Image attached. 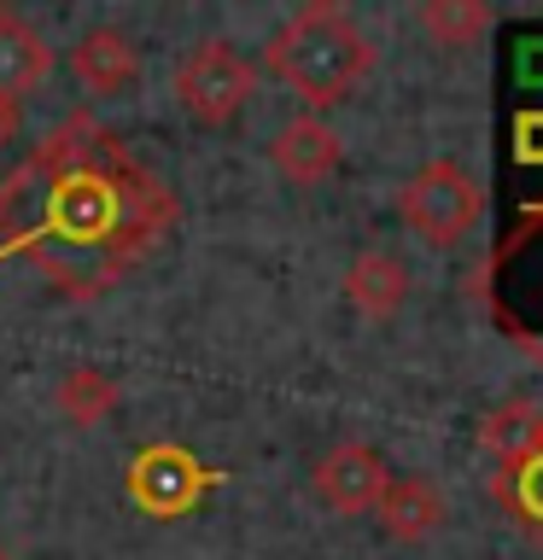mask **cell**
<instances>
[{"mask_svg":"<svg viewBox=\"0 0 543 560\" xmlns=\"http://www.w3.org/2000/svg\"><path fill=\"white\" fill-rule=\"evenodd\" d=\"M263 65L280 88L304 100L310 117H322L368 77L374 47H368L357 12H345L339 0H310L287 24H275V35L263 42Z\"/></svg>","mask_w":543,"mask_h":560,"instance_id":"obj_1","label":"cell"},{"mask_svg":"<svg viewBox=\"0 0 543 560\" xmlns=\"http://www.w3.org/2000/svg\"><path fill=\"white\" fill-rule=\"evenodd\" d=\"M485 217V187L462 158H427L409 182L397 187V222L409 228L420 245L450 252L462 245Z\"/></svg>","mask_w":543,"mask_h":560,"instance_id":"obj_2","label":"cell"},{"mask_svg":"<svg viewBox=\"0 0 543 560\" xmlns=\"http://www.w3.org/2000/svg\"><path fill=\"white\" fill-rule=\"evenodd\" d=\"M170 94H175L187 122H199V129H228L257 94V65L245 59L228 35H205V42H193L182 59H175Z\"/></svg>","mask_w":543,"mask_h":560,"instance_id":"obj_3","label":"cell"},{"mask_svg":"<svg viewBox=\"0 0 543 560\" xmlns=\"http://www.w3.org/2000/svg\"><path fill=\"white\" fill-rule=\"evenodd\" d=\"M385 485H392V462L374 444H362V438L327 444L310 467V490L327 514H368L385 497Z\"/></svg>","mask_w":543,"mask_h":560,"instance_id":"obj_4","label":"cell"},{"mask_svg":"<svg viewBox=\"0 0 543 560\" xmlns=\"http://www.w3.org/2000/svg\"><path fill=\"white\" fill-rule=\"evenodd\" d=\"M70 77L82 82V94L94 100H123L140 82V47L129 30L117 24H88L70 42Z\"/></svg>","mask_w":543,"mask_h":560,"instance_id":"obj_5","label":"cell"},{"mask_svg":"<svg viewBox=\"0 0 543 560\" xmlns=\"http://www.w3.org/2000/svg\"><path fill=\"white\" fill-rule=\"evenodd\" d=\"M210 485V472L193 462L187 450H140L135 455V467H129V497L147 508V514L158 520H175V514H187L193 502H199V490Z\"/></svg>","mask_w":543,"mask_h":560,"instance_id":"obj_6","label":"cell"},{"mask_svg":"<svg viewBox=\"0 0 543 560\" xmlns=\"http://www.w3.org/2000/svg\"><path fill=\"white\" fill-rule=\"evenodd\" d=\"M415 292V269L409 257L392 252V245H362L345 269V304L362 315V322H397L403 304Z\"/></svg>","mask_w":543,"mask_h":560,"instance_id":"obj_7","label":"cell"},{"mask_svg":"<svg viewBox=\"0 0 543 560\" xmlns=\"http://www.w3.org/2000/svg\"><path fill=\"white\" fill-rule=\"evenodd\" d=\"M269 164H275L280 182H292V187H322L327 175L345 164V140H339V129H333L327 117L298 112V117H287L275 129Z\"/></svg>","mask_w":543,"mask_h":560,"instance_id":"obj_8","label":"cell"},{"mask_svg":"<svg viewBox=\"0 0 543 560\" xmlns=\"http://www.w3.org/2000/svg\"><path fill=\"white\" fill-rule=\"evenodd\" d=\"M374 525L392 542H427L438 525L450 520V497L438 490L432 479H415V472H392V485H385V497L368 508Z\"/></svg>","mask_w":543,"mask_h":560,"instance_id":"obj_9","label":"cell"},{"mask_svg":"<svg viewBox=\"0 0 543 560\" xmlns=\"http://www.w3.org/2000/svg\"><path fill=\"white\" fill-rule=\"evenodd\" d=\"M47 70H53L47 35L35 30L24 12L0 7V94H7V100L35 94V88L47 82Z\"/></svg>","mask_w":543,"mask_h":560,"instance_id":"obj_10","label":"cell"},{"mask_svg":"<svg viewBox=\"0 0 543 560\" xmlns=\"http://www.w3.org/2000/svg\"><path fill=\"white\" fill-rule=\"evenodd\" d=\"M538 444H543V409H538V402H525V397L497 402V409L480 420V450L497 455V467L520 462V455H532Z\"/></svg>","mask_w":543,"mask_h":560,"instance_id":"obj_11","label":"cell"},{"mask_svg":"<svg viewBox=\"0 0 543 560\" xmlns=\"http://www.w3.org/2000/svg\"><path fill=\"white\" fill-rule=\"evenodd\" d=\"M497 502L520 532L543 537V444L532 455H520V462L497 467Z\"/></svg>","mask_w":543,"mask_h":560,"instance_id":"obj_12","label":"cell"},{"mask_svg":"<svg viewBox=\"0 0 543 560\" xmlns=\"http://www.w3.org/2000/svg\"><path fill=\"white\" fill-rule=\"evenodd\" d=\"M415 24L432 35L438 47H473L480 35H490V24H497V12L480 7V0H420L415 7Z\"/></svg>","mask_w":543,"mask_h":560,"instance_id":"obj_13","label":"cell"},{"mask_svg":"<svg viewBox=\"0 0 543 560\" xmlns=\"http://www.w3.org/2000/svg\"><path fill=\"white\" fill-rule=\"evenodd\" d=\"M53 402H59V415L70 427H94V420L117 409V380L105 368H70L59 380V392H53Z\"/></svg>","mask_w":543,"mask_h":560,"instance_id":"obj_14","label":"cell"},{"mask_svg":"<svg viewBox=\"0 0 543 560\" xmlns=\"http://www.w3.org/2000/svg\"><path fill=\"white\" fill-rule=\"evenodd\" d=\"M24 135V105L0 94V152H12V140Z\"/></svg>","mask_w":543,"mask_h":560,"instance_id":"obj_15","label":"cell"},{"mask_svg":"<svg viewBox=\"0 0 543 560\" xmlns=\"http://www.w3.org/2000/svg\"><path fill=\"white\" fill-rule=\"evenodd\" d=\"M0 560H18V555H12V549H7V542H0Z\"/></svg>","mask_w":543,"mask_h":560,"instance_id":"obj_16","label":"cell"}]
</instances>
